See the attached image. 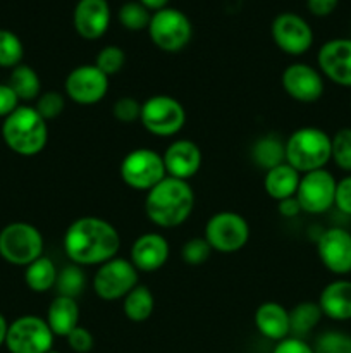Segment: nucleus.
Wrapping results in <instances>:
<instances>
[{
	"instance_id": "f257e3e1",
	"label": "nucleus",
	"mask_w": 351,
	"mask_h": 353,
	"mask_svg": "<svg viewBox=\"0 0 351 353\" xmlns=\"http://www.w3.org/2000/svg\"><path fill=\"white\" fill-rule=\"evenodd\" d=\"M120 236L109 221L85 216L72 221L64 234V252L76 265H102L117 257Z\"/></svg>"
},
{
	"instance_id": "f03ea898",
	"label": "nucleus",
	"mask_w": 351,
	"mask_h": 353,
	"mask_svg": "<svg viewBox=\"0 0 351 353\" xmlns=\"http://www.w3.org/2000/svg\"><path fill=\"white\" fill-rule=\"evenodd\" d=\"M195 207V192L182 179L165 176L158 185L147 192L145 212L158 228L171 230L189 219Z\"/></svg>"
},
{
	"instance_id": "7ed1b4c3",
	"label": "nucleus",
	"mask_w": 351,
	"mask_h": 353,
	"mask_svg": "<svg viewBox=\"0 0 351 353\" xmlns=\"http://www.w3.org/2000/svg\"><path fill=\"white\" fill-rule=\"evenodd\" d=\"M2 138L14 154L33 157L43 150L48 141L47 121L34 107L19 105L3 119Z\"/></svg>"
},
{
	"instance_id": "20e7f679",
	"label": "nucleus",
	"mask_w": 351,
	"mask_h": 353,
	"mask_svg": "<svg viewBox=\"0 0 351 353\" xmlns=\"http://www.w3.org/2000/svg\"><path fill=\"white\" fill-rule=\"evenodd\" d=\"M286 162L299 174L326 169L330 161V137L319 128H299L284 143Z\"/></svg>"
},
{
	"instance_id": "39448f33",
	"label": "nucleus",
	"mask_w": 351,
	"mask_h": 353,
	"mask_svg": "<svg viewBox=\"0 0 351 353\" xmlns=\"http://www.w3.org/2000/svg\"><path fill=\"white\" fill-rule=\"evenodd\" d=\"M43 255V236L28 223H10L0 231V257L12 265L26 268Z\"/></svg>"
},
{
	"instance_id": "423d86ee",
	"label": "nucleus",
	"mask_w": 351,
	"mask_h": 353,
	"mask_svg": "<svg viewBox=\"0 0 351 353\" xmlns=\"http://www.w3.org/2000/svg\"><path fill=\"white\" fill-rule=\"evenodd\" d=\"M148 34L155 47L160 48L162 52L176 54L189 43L193 37V26L184 12L165 7L151 14Z\"/></svg>"
},
{
	"instance_id": "0eeeda50",
	"label": "nucleus",
	"mask_w": 351,
	"mask_h": 353,
	"mask_svg": "<svg viewBox=\"0 0 351 353\" xmlns=\"http://www.w3.org/2000/svg\"><path fill=\"white\" fill-rule=\"evenodd\" d=\"M210 248L220 254H234L246 247L250 240V224L241 214L217 212L206 221L205 236Z\"/></svg>"
},
{
	"instance_id": "6e6552de",
	"label": "nucleus",
	"mask_w": 351,
	"mask_h": 353,
	"mask_svg": "<svg viewBox=\"0 0 351 353\" xmlns=\"http://www.w3.org/2000/svg\"><path fill=\"white\" fill-rule=\"evenodd\" d=\"M140 123L155 137H174L184 126L186 110L174 97L153 95L141 103Z\"/></svg>"
},
{
	"instance_id": "1a4fd4ad",
	"label": "nucleus",
	"mask_w": 351,
	"mask_h": 353,
	"mask_svg": "<svg viewBox=\"0 0 351 353\" xmlns=\"http://www.w3.org/2000/svg\"><path fill=\"white\" fill-rule=\"evenodd\" d=\"M124 185L140 192H148L167 176L164 159L151 148H136L123 159L119 168Z\"/></svg>"
},
{
	"instance_id": "9d476101",
	"label": "nucleus",
	"mask_w": 351,
	"mask_h": 353,
	"mask_svg": "<svg viewBox=\"0 0 351 353\" xmlns=\"http://www.w3.org/2000/svg\"><path fill=\"white\" fill-rule=\"evenodd\" d=\"M6 347L10 353H48L54 347V333L41 317H17L9 324Z\"/></svg>"
},
{
	"instance_id": "9b49d317",
	"label": "nucleus",
	"mask_w": 351,
	"mask_h": 353,
	"mask_svg": "<svg viewBox=\"0 0 351 353\" xmlns=\"http://www.w3.org/2000/svg\"><path fill=\"white\" fill-rule=\"evenodd\" d=\"M138 285V271L129 259L114 257L98 265L93 276V290L105 302L120 300Z\"/></svg>"
},
{
	"instance_id": "f8f14e48",
	"label": "nucleus",
	"mask_w": 351,
	"mask_h": 353,
	"mask_svg": "<svg viewBox=\"0 0 351 353\" xmlns=\"http://www.w3.org/2000/svg\"><path fill=\"white\" fill-rule=\"evenodd\" d=\"M336 185V178L327 169H317V171L303 174L295 195L299 202V207H301V212H327L334 205Z\"/></svg>"
},
{
	"instance_id": "ddd939ff",
	"label": "nucleus",
	"mask_w": 351,
	"mask_h": 353,
	"mask_svg": "<svg viewBox=\"0 0 351 353\" xmlns=\"http://www.w3.org/2000/svg\"><path fill=\"white\" fill-rule=\"evenodd\" d=\"M65 97L79 105H93L109 92V76L95 64H83L72 69L64 83Z\"/></svg>"
},
{
	"instance_id": "4468645a",
	"label": "nucleus",
	"mask_w": 351,
	"mask_h": 353,
	"mask_svg": "<svg viewBox=\"0 0 351 353\" xmlns=\"http://www.w3.org/2000/svg\"><path fill=\"white\" fill-rule=\"evenodd\" d=\"M272 40L288 55H303L313 45V31L301 16L295 12H282L272 21Z\"/></svg>"
},
{
	"instance_id": "2eb2a0df",
	"label": "nucleus",
	"mask_w": 351,
	"mask_h": 353,
	"mask_svg": "<svg viewBox=\"0 0 351 353\" xmlns=\"http://www.w3.org/2000/svg\"><path fill=\"white\" fill-rule=\"evenodd\" d=\"M317 254L327 271L337 276L351 272V233L343 228H329L317 241Z\"/></svg>"
},
{
	"instance_id": "dca6fc26",
	"label": "nucleus",
	"mask_w": 351,
	"mask_h": 353,
	"mask_svg": "<svg viewBox=\"0 0 351 353\" xmlns=\"http://www.w3.org/2000/svg\"><path fill=\"white\" fill-rule=\"evenodd\" d=\"M282 88L291 97L292 100L301 103H313L322 99L323 90V78L320 71L315 68L303 62H295L288 65L282 72Z\"/></svg>"
},
{
	"instance_id": "f3484780",
	"label": "nucleus",
	"mask_w": 351,
	"mask_h": 353,
	"mask_svg": "<svg viewBox=\"0 0 351 353\" xmlns=\"http://www.w3.org/2000/svg\"><path fill=\"white\" fill-rule=\"evenodd\" d=\"M320 72L336 85L351 88V38L326 41L317 54Z\"/></svg>"
},
{
	"instance_id": "a211bd4d",
	"label": "nucleus",
	"mask_w": 351,
	"mask_h": 353,
	"mask_svg": "<svg viewBox=\"0 0 351 353\" xmlns=\"http://www.w3.org/2000/svg\"><path fill=\"white\" fill-rule=\"evenodd\" d=\"M76 33L85 40H98L110 26V6L107 0H78L72 12Z\"/></svg>"
},
{
	"instance_id": "6ab92c4d",
	"label": "nucleus",
	"mask_w": 351,
	"mask_h": 353,
	"mask_svg": "<svg viewBox=\"0 0 351 353\" xmlns=\"http://www.w3.org/2000/svg\"><path fill=\"white\" fill-rule=\"evenodd\" d=\"M169 243L162 234L145 233L131 245L129 261L138 272H155L169 261Z\"/></svg>"
},
{
	"instance_id": "aec40b11",
	"label": "nucleus",
	"mask_w": 351,
	"mask_h": 353,
	"mask_svg": "<svg viewBox=\"0 0 351 353\" xmlns=\"http://www.w3.org/2000/svg\"><path fill=\"white\" fill-rule=\"evenodd\" d=\"M165 172L171 178L188 181L202 168V150L191 140H176L162 155Z\"/></svg>"
},
{
	"instance_id": "412c9836",
	"label": "nucleus",
	"mask_w": 351,
	"mask_h": 353,
	"mask_svg": "<svg viewBox=\"0 0 351 353\" xmlns=\"http://www.w3.org/2000/svg\"><path fill=\"white\" fill-rule=\"evenodd\" d=\"M320 310L329 319L344 323L351 321V281L350 279H336L323 286L320 292Z\"/></svg>"
},
{
	"instance_id": "4be33fe9",
	"label": "nucleus",
	"mask_w": 351,
	"mask_h": 353,
	"mask_svg": "<svg viewBox=\"0 0 351 353\" xmlns=\"http://www.w3.org/2000/svg\"><path fill=\"white\" fill-rule=\"evenodd\" d=\"M255 326L267 340L281 341L291 334L289 310L277 302H265L255 310Z\"/></svg>"
},
{
	"instance_id": "5701e85b",
	"label": "nucleus",
	"mask_w": 351,
	"mask_h": 353,
	"mask_svg": "<svg viewBox=\"0 0 351 353\" xmlns=\"http://www.w3.org/2000/svg\"><path fill=\"white\" fill-rule=\"evenodd\" d=\"M47 324L54 336L67 338L72 330L79 326V305L76 299L57 295L47 309Z\"/></svg>"
},
{
	"instance_id": "b1692460",
	"label": "nucleus",
	"mask_w": 351,
	"mask_h": 353,
	"mask_svg": "<svg viewBox=\"0 0 351 353\" xmlns=\"http://www.w3.org/2000/svg\"><path fill=\"white\" fill-rule=\"evenodd\" d=\"M299 179H301V174L295 168H291L288 162H282V164L275 165L265 172L264 188L270 199L281 202V200L291 199L296 195Z\"/></svg>"
},
{
	"instance_id": "393cba45",
	"label": "nucleus",
	"mask_w": 351,
	"mask_h": 353,
	"mask_svg": "<svg viewBox=\"0 0 351 353\" xmlns=\"http://www.w3.org/2000/svg\"><path fill=\"white\" fill-rule=\"evenodd\" d=\"M155 309L153 293L148 290V286L136 285L126 296L123 299L124 316L131 323H145L150 319Z\"/></svg>"
},
{
	"instance_id": "a878e982",
	"label": "nucleus",
	"mask_w": 351,
	"mask_h": 353,
	"mask_svg": "<svg viewBox=\"0 0 351 353\" xmlns=\"http://www.w3.org/2000/svg\"><path fill=\"white\" fill-rule=\"evenodd\" d=\"M7 85L12 88V92L16 93L19 102H31V100H36L41 95V83L40 76L34 71L31 65L19 64L10 71L9 83Z\"/></svg>"
},
{
	"instance_id": "bb28decb",
	"label": "nucleus",
	"mask_w": 351,
	"mask_h": 353,
	"mask_svg": "<svg viewBox=\"0 0 351 353\" xmlns=\"http://www.w3.org/2000/svg\"><path fill=\"white\" fill-rule=\"evenodd\" d=\"M57 268L48 257L41 255L30 265H26L24 271V283L28 288L34 293H45L52 290L57 281Z\"/></svg>"
},
{
	"instance_id": "cd10ccee",
	"label": "nucleus",
	"mask_w": 351,
	"mask_h": 353,
	"mask_svg": "<svg viewBox=\"0 0 351 353\" xmlns=\"http://www.w3.org/2000/svg\"><path fill=\"white\" fill-rule=\"evenodd\" d=\"M323 317L320 305L315 302H301L289 312V326L295 338L308 334Z\"/></svg>"
},
{
	"instance_id": "c85d7f7f",
	"label": "nucleus",
	"mask_w": 351,
	"mask_h": 353,
	"mask_svg": "<svg viewBox=\"0 0 351 353\" xmlns=\"http://www.w3.org/2000/svg\"><path fill=\"white\" fill-rule=\"evenodd\" d=\"M253 161L265 171L286 162L284 143L275 137H264L255 143Z\"/></svg>"
},
{
	"instance_id": "c756f323",
	"label": "nucleus",
	"mask_w": 351,
	"mask_h": 353,
	"mask_svg": "<svg viewBox=\"0 0 351 353\" xmlns=\"http://www.w3.org/2000/svg\"><path fill=\"white\" fill-rule=\"evenodd\" d=\"M86 286V276L79 265L72 264L62 269L57 274V281H55V288L57 293L62 296H69V299H78Z\"/></svg>"
},
{
	"instance_id": "7c9ffc66",
	"label": "nucleus",
	"mask_w": 351,
	"mask_h": 353,
	"mask_svg": "<svg viewBox=\"0 0 351 353\" xmlns=\"http://www.w3.org/2000/svg\"><path fill=\"white\" fill-rule=\"evenodd\" d=\"M24 47L16 33L9 30H0V68H16L23 64Z\"/></svg>"
},
{
	"instance_id": "2f4dec72",
	"label": "nucleus",
	"mask_w": 351,
	"mask_h": 353,
	"mask_svg": "<svg viewBox=\"0 0 351 353\" xmlns=\"http://www.w3.org/2000/svg\"><path fill=\"white\" fill-rule=\"evenodd\" d=\"M117 19L126 30L141 31L147 30L150 24L151 14L143 3L140 2H126L117 12Z\"/></svg>"
},
{
	"instance_id": "473e14b6",
	"label": "nucleus",
	"mask_w": 351,
	"mask_h": 353,
	"mask_svg": "<svg viewBox=\"0 0 351 353\" xmlns=\"http://www.w3.org/2000/svg\"><path fill=\"white\" fill-rule=\"evenodd\" d=\"M330 161L343 171L351 172V128H341L330 137Z\"/></svg>"
},
{
	"instance_id": "72a5a7b5",
	"label": "nucleus",
	"mask_w": 351,
	"mask_h": 353,
	"mask_svg": "<svg viewBox=\"0 0 351 353\" xmlns=\"http://www.w3.org/2000/svg\"><path fill=\"white\" fill-rule=\"evenodd\" d=\"M124 64H126V54L117 45H107L96 55L95 65L103 72L105 76H114L117 72L123 71Z\"/></svg>"
},
{
	"instance_id": "f704fd0d",
	"label": "nucleus",
	"mask_w": 351,
	"mask_h": 353,
	"mask_svg": "<svg viewBox=\"0 0 351 353\" xmlns=\"http://www.w3.org/2000/svg\"><path fill=\"white\" fill-rule=\"evenodd\" d=\"M36 112L43 117L45 121H52L61 116L65 109V97L61 92H45L36 99L34 105Z\"/></svg>"
},
{
	"instance_id": "c9c22d12",
	"label": "nucleus",
	"mask_w": 351,
	"mask_h": 353,
	"mask_svg": "<svg viewBox=\"0 0 351 353\" xmlns=\"http://www.w3.org/2000/svg\"><path fill=\"white\" fill-rule=\"evenodd\" d=\"M315 353H351V336L339 333V331H329L323 333L317 340Z\"/></svg>"
},
{
	"instance_id": "e433bc0d",
	"label": "nucleus",
	"mask_w": 351,
	"mask_h": 353,
	"mask_svg": "<svg viewBox=\"0 0 351 353\" xmlns=\"http://www.w3.org/2000/svg\"><path fill=\"white\" fill-rule=\"evenodd\" d=\"M212 248L206 243L205 238H191L181 248L182 261L188 265H202L210 259Z\"/></svg>"
},
{
	"instance_id": "4c0bfd02",
	"label": "nucleus",
	"mask_w": 351,
	"mask_h": 353,
	"mask_svg": "<svg viewBox=\"0 0 351 353\" xmlns=\"http://www.w3.org/2000/svg\"><path fill=\"white\" fill-rule=\"evenodd\" d=\"M114 119L123 124H133L141 117V103L133 97H120L112 107Z\"/></svg>"
},
{
	"instance_id": "58836bf2",
	"label": "nucleus",
	"mask_w": 351,
	"mask_h": 353,
	"mask_svg": "<svg viewBox=\"0 0 351 353\" xmlns=\"http://www.w3.org/2000/svg\"><path fill=\"white\" fill-rule=\"evenodd\" d=\"M67 343L71 347L72 352L76 353H88L93 350V345H95V338L89 333L86 327L78 326L76 330H72L67 334Z\"/></svg>"
},
{
	"instance_id": "ea45409f",
	"label": "nucleus",
	"mask_w": 351,
	"mask_h": 353,
	"mask_svg": "<svg viewBox=\"0 0 351 353\" xmlns=\"http://www.w3.org/2000/svg\"><path fill=\"white\" fill-rule=\"evenodd\" d=\"M334 205L346 216H351V174L337 181Z\"/></svg>"
},
{
	"instance_id": "a19ab883",
	"label": "nucleus",
	"mask_w": 351,
	"mask_h": 353,
	"mask_svg": "<svg viewBox=\"0 0 351 353\" xmlns=\"http://www.w3.org/2000/svg\"><path fill=\"white\" fill-rule=\"evenodd\" d=\"M19 107V99L7 83H0V117L6 119Z\"/></svg>"
},
{
	"instance_id": "79ce46f5",
	"label": "nucleus",
	"mask_w": 351,
	"mask_h": 353,
	"mask_svg": "<svg viewBox=\"0 0 351 353\" xmlns=\"http://www.w3.org/2000/svg\"><path fill=\"white\" fill-rule=\"evenodd\" d=\"M272 353H315L313 348L310 347L306 341H303L301 338H295V336H288L284 340L277 341L275 348L272 350Z\"/></svg>"
},
{
	"instance_id": "37998d69",
	"label": "nucleus",
	"mask_w": 351,
	"mask_h": 353,
	"mask_svg": "<svg viewBox=\"0 0 351 353\" xmlns=\"http://www.w3.org/2000/svg\"><path fill=\"white\" fill-rule=\"evenodd\" d=\"M339 0H306L310 14L317 17H327L336 10Z\"/></svg>"
},
{
	"instance_id": "c03bdc74",
	"label": "nucleus",
	"mask_w": 351,
	"mask_h": 353,
	"mask_svg": "<svg viewBox=\"0 0 351 353\" xmlns=\"http://www.w3.org/2000/svg\"><path fill=\"white\" fill-rule=\"evenodd\" d=\"M277 210L282 217H286V219H295V217L301 212V207H299V202L296 200V196H291V199L277 202Z\"/></svg>"
},
{
	"instance_id": "a18cd8bd",
	"label": "nucleus",
	"mask_w": 351,
	"mask_h": 353,
	"mask_svg": "<svg viewBox=\"0 0 351 353\" xmlns=\"http://www.w3.org/2000/svg\"><path fill=\"white\" fill-rule=\"evenodd\" d=\"M138 2L143 3L148 10H153V12H157V10L165 9V7H167L169 0H138Z\"/></svg>"
},
{
	"instance_id": "49530a36",
	"label": "nucleus",
	"mask_w": 351,
	"mask_h": 353,
	"mask_svg": "<svg viewBox=\"0 0 351 353\" xmlns=\"http://www.w3.org/2000/svg\"><path fill=\"white\" fill-rule=\"evenodd\" d=\"M7 330H9V324H7L6 317L0 314V347L6 345V338H7Z\"/></svg>"
},
{
	"instance_id": "de8ad7c7",
	"label": "nucleus",
	"mask_w": 351,
	"mask_h": 353,
	"mask_svg": "<svg viewBox=\"0 0 351 353\" xmlns=\"http://www.w3.org/2000/svg\"><path fill=\"white\" fill-rule=\"evenodd\" d=\"M48 353H61V352H55V350H50Z\"/></svg>"
},
{
	"instance_id": "09e8293b",
	"label": "nucleus",
	"mask_w": 351,
	"mask_h": 353,
	"mask_svg": "<svg viewBox=\"0 0 351 353\" xmlns=\"http://www.w3.org/2000/svg\"><path fill=\"white\" fill-rule=\"evenodd\" d=\"M350 107H351V100H350Z\"/></svg>"
}]
</instances>
